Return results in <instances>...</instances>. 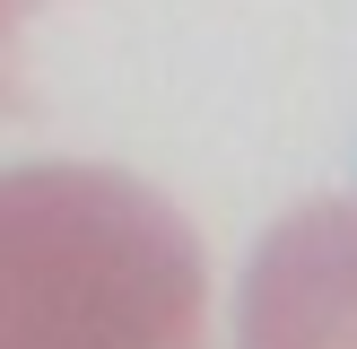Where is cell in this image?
I'll return each mask as SVG.
<instances>
[{"label":"cell","mask_w":357,"mask_h":349,"mask_svg":"<svg viewBox=\"0 0 357 349\" xmlns=\"http://www.w3.org/2000/svg\"><path fill=\"white\" fill-rule=\"evenodd\" d=\"M244 349H357V201H305L244 271Z\"/></svg>","instance_id":"7a4b0ae2"},{"label":"cell","mask_w":357,"mask_h":349,"mask_svg":"<svg viewBox=\"0 0 357 349\" xmlns=\"http://www.w3.org/2000/svg\"><path fill=\"white\" fill-rule=\"evenodd\" d=\"M35 9H44V0H0V114L17 105V35H26Z\"/></svg>","instance_id":"3957f363"},{"label":"cell","mask_w":357,"mask_h":349,"mask_svg":"<svg viewBox=\"0 0 357 349\" xmlns=\"http://www.w3.org/2000/svg\"><path fill=\"white\" fill-rule=\"evenodd\" d=\"M183 209L105 166H0V349H201Z\"/></svg>","instance_id":"6da1fadb"}]
</instances>
